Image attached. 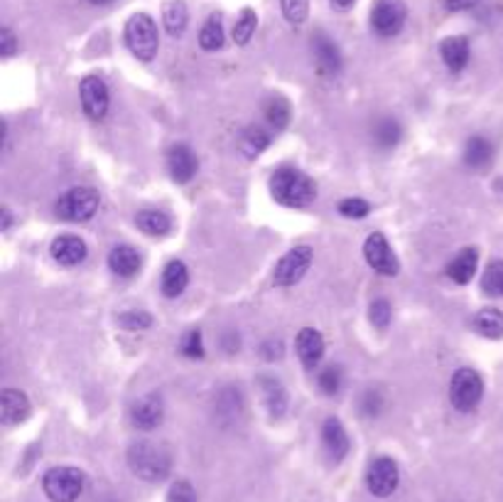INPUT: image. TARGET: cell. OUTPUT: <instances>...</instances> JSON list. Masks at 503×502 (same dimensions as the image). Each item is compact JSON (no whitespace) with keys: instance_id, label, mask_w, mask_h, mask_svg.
Instances as JSON below:
<instances>
[{"instance_id":"cell-27","label":"cell","mask_w":503,"mask_h":502,"mask_svg":"<svg viewBox=\"0 0 503 502\" xmlns=\"http://www.w3.org/2000/svg\"><path fill=\"white\" fill-rule=\"evenodd\" d=\"M493 161V145L484 136H471L467 145H464V163L474 168V170H482Z\"/></svg>"},{"instance_id":"cell-33","label":"cell","mask_w":503,"mask_h":502,"mask_svg":"<svg viewBox=\"0 0 503 502\" xmlns=\"http://www.w3.org/2000/svg\"><path fill=\"white\" fill-rule=\"evenodd\" d=\"M482 291L491 298H503V259H496L486 266L482 278Z\"/></svg>"},{"instance_id":"cell-19","label":"cell","mask_w":503,"mask_h":502,"mask_svg":"<svg viewBox=\"0 0 503 502\" xmlns=\"http://www.w3.org/2000/svg\"><path fill=\"white\" fill-rule=\"evenodd\" d=\"M89 247L81 237L74 234H62L52 241V259L62 266H79L84 262Z\"/></svg>"},{"instance_id":"cell-41","label":"cell","mask_w":503,"mask_h":502,"mask_svg":"<svg viewBox=\"0 0 503 502\" xmlns=\"http://www.w3.org/2000/svg\"><path fill=\"white\" fill-rule=\"evenodd\" d=\"M0 55L12 57L18 55V37L12 33L11 27H3L0 30Z\"/></svg>"},{"instance_id":"cell-48","label":"cell","mask_w":503,"mask_h":502,"mask_svg":"<svg viewBox=\"0 0 503 502\" xmlns=\"http://www.w3.org/2000/svg\"><path fill=\"white\" fill-rule=\"evenodd\" d=\"M499 190H501V192H503V180H499Z\"/></svg>"},{"instance_id":"cell-26","label":"cell","mask_w":503,"mask_h":502,"mask_svg":"<svg viewBox=\"0 0 503 502\" xmlns=\"http://www.w3.org/2000/svg\"><path fill=\"white\" fill-rule=\"evenodd\" d=\"M474 330L489 340H501L503 338V313L499 308H482L476 316H474Z\"/></svg>"},{"instance_id":"cell-34","label":"cell","mask_w":503,"mask_h":502,"mask_svg":"<svg viewBox=\"0 0 503 502\" xmlns=\"http://www.w3.org/2000/svg\"><path fill=\"white\" fill-rule=\"evenodd\" d=\"M280 11L290 25L298 27V25H305L310 18V0H280Z\"/></svg>"},{"instance_id":"cell-40","label":"cell","mask_w":503,"mask_h":502,"mask_svg":"<svg viewBox=\"0 0 503 502\" xmlns=\"http://www.w3.org/2000/svg\"><path fill=\"white\" fill-rule=\"evenodd\" d=\"M167 502H197V492L187 481L172 482L170 492H167Z\"/></svg>"},{"instance_id":"cell-44","label":"cell","mask_w":503,"mask_h":502,"mask_svg":"<svg viewBox=\"0 0 503 502\" xmlns=\"http://www.w3.org/2000/svg\"><path fill=\"white\" fill-rule=\"evenodd\" d=\"M445 5H447V11L452 12H460V11H469L476 5V0H445Z\"/></svg>"},{"instance_id":"cell-6","label":"cell","mask_w":503,"mask_h":502,"mask_svg":"<svg viewBox=\"0 0 503 502\" xmlns=\"http://www.w3.org/2000/svg\"><path fill=\"white\" fill-rule=\"evenodd\" d=\"M484 396V380L482 374L471 367H461V370L454 372L450 382V402L452 406L467 414V412H474Z\"/></svg>"},{"instance_id":"cell-30","label":"cell","mask_w":503,"mask_h":502,"mask_svg":"<svg viewBox=\"0 0 503 502\" xmlns=\"http://www.w3.org/2000/svg\"><path fill=\"white\" fill-rule=\"evenodd\" d=\"M263 114H266V121L273 131H282L290 123V116H292V109H290V101L280 94H273V97L266 101L263 106Z\"/></svg>"},{"instance_id":"cell-28","label":"cell","mask_w":503,"mask_h":502,"mask_svg":"<svg viewBox=\"0 0 503 502\" xmlns=\"http://www.w3.org/2000/svg\"><path fill=\"white\" fill-rule=\"evenodd\" d=\"M224 18H221V12H214V15H209L206 22L202 25L199 44H202L204 52H216V50L224 47Z\"/></svg>"},{"instance_id":"cell-8","label":"cell","mask_w":503,"mask_h":502,"mask_svg":"<svg viewBox=\"0 0 503 502\" xmlns=\"http://www.w3.org/2000/svg\"><path fill=\"white\" fill-rule=\"evenodd\" d=\"M312 259H314V254H312L310 247H295V249H290L288 254L275 263V269H273V284L278 286V288H290V286L300 284L302 278H305V273L310 271Z\"/></svg>"},{"instance_id":"cell-17","label":"cell","mask_w":503,"mask_h":502,"mask_svg":"<svg viewBox=\"0 0 503 502\" xmlns=\"http://www.w3.org/2000/svg\"><path fill=\"white\" fill-rule=\"evenodd\" d=\"M439 57H442V62H445V67L450 69L452 75H460V72H464L467 65H469V40H467L464 35L445 37V40L439 43Z\"/></svg>"},{"instance_id":"cell-36","label":"cell","mask_w":503,"mask_h":502,"mask_svg":"<svg viewBox=\"0 0 503 502\" xmlns=\"http://www.w3.org/2000/svg\"><path fill=\"white\" fill-rule=\"evenodd\" d=\"M317 382H320L321 392L327 394V396H334V394L342 389V367L329 365V367L320 370V374H317Z\"/></svg>"},{"instance_id":"cell-35","label":"cell","mask_w":503,"mask_h":502,"mask_svg":"<svg viewBox=\"0 0 503 502\" xmlns=\"http://www.w3.org/2000/svg\"><path fill=\"white\" fill-rule=\"evenodd\" d=\"M391 318H393V308H391L386 298H375L374 303L368 306V320H371L374 328L386 330L391 326Z\"/></svg>"},{"instance_id":"cell-5","label":"cell","mask_w":503,"mask_h":502,"mask_svg":"<svg viewBox=\"0 0 503 502\" xmlns=\"http://www.w3.org/2000/svg\"><path fill=\"white\" fill-rule=\"evenodd\" d=\"M101 208V195L94 187H72L57 200V217L66 222H89Z\"/></svg>"},{"instance_id":"cell-4","label":"cell","mask_w":503,"mask_h":502,"mask_svg":"<svg viewBox=\"0 0 503 502\" xmlns=\"http://www.w3.org/2000/svg\"><path fill=\"white\" fill-rule=\"evenodd\" d=\"M43 490L50 502H76L86 490V475L74 466H57L44 473Z\"/></svg>"},{"instance_id":"cell-32","label":"cell","mask_w":503,"mask_h":502,"mask_svg":"<svg viewBox=\"0 0 503 502\" xmlns=\"http://www.w3.org/2000/svg\"><path fill=\"white\" fill-rule=\"evenodd\" d=\"M400 136H403V129H400V123H398L396 119H381L375 123L374 138L381 148H386V151L396 148Z\"/></svg>"},{"instance_id":"cell-14","label":"cell","mask_w":503,"mask_h":502,"mask_svg":"<svg viewBox=\"0 0 503 502\" xmlns=\"http://www.w3.org/2000/svg\"><path fill=\"white\" fill-rule=\"evenodd\" d=\"M321 446L327 451V456L332 463H342L349 453V434L344 424L337 419V416H329L324 424H321Z\"/></svg>"},{"instance_id":"cell-45","label":"cell","mask_w":503,"mask_h":502,"mask_svg":"<svg viewBox=\"0 0 503 502\" xmlns=\"http://www.w3.org/2000/svg\"><path fill=\"white\" fill-rule=\"evenodd\" d=\"M329 3H332L334 11H339V12L352 11L353 5H356V0H329Z\"/></svg>"},{"instance_id":"cell-9","label":"cell","mask_w":503,"mask_h":502,"mask_svg":"<svg viewBox=\"0 0 503 502\" xmlns=\"http://www.w3.org/2000/svg\"><path fill=\"white\" fill-rule=\"evenodd\" d=\"M400 485V468L393 459L381 456L366 470V488L374 498H391Z\"/></svg>"},{"instance_id":"cell-20","label":"cell","mask_w":503,"mask_h":502,"mask_svg":"<svg viewBox=\"0 0 503 502\" xmlns=\"http://www.w3.org/2000/svg\"><path fill=\"white\" fill-rule=\"evenodd\" d=\"M140 266H143V256L130 244H120V247L111 249V254H108V269L116 276H120V278L135 276L140 271Z\"/></svg>"},{"instance_id":"cell-12","label":"cell","mask_w":503,"mask_h":502,"mask_svg":"<svg viewBox=\"0 0 503 502\" xmlns=\"http://www.w3.org/2000/svg\"><path fill=\"white\" fill-rule=\"evenodd\" d=\"M130 421L140 431L158 428L165 421V399H162V394H145L140 402H135L133 409H130Z\"/></svg>"},{"instance_id":"cell-3","label":"cell","mask_w":503,"mask_h":502,"mask_svg":"<svg viewBox=\"0 0 503 502\" xmlns=\"http://www.w3.org/2000/svg\"><path fill=\"white\" fill-rule=\"evenodd\" d=\"M123 40L130 55H135L143 62H151L160 50V35H158V25L148 12H135L130 15L123 30Z\"/></svg>"},{"instance_id":"cell-10","label":"cell","mask_w":503,"mask_h":502,"mask_svg":"<svg viewBox=\"0 0 503 502\" xmlns=\"http://www.w3.org/2000/svg\"><path fill=\"white\" fill-rule=\"evenodd\" d=\"M364 259L381 276H398L400 273V262H398L396 251H393V247L388 244V239L381 231H374V234L366 237Z\"/></svg>"},{"instance_id":"cell-18","label":"cell","mask_w":503,"mask_h":502,"mask_svg":"<svg viewBox=\"0 0 503 502\" xmlns=\"http://www.w3.org/2000/svg\"><path fill=\"white\" fill-rule=\"evenodd\" d=\"M295 349H298V357L307 370H317L321 357H324V338H321L320 330L302 328L295 338Z\"/></svg>"},{"instance_id":"cell-1","label":"cell","mask_w":503,"mask_h":502,"mask_svg":"<svg viewBox=\"0 0 503 502\" xmlns=\"http://www.w3.org/2000/svg\"><path fill=\"white\" fill-rule=\"evenodd\" d=\"M270 195L282 208L305 209L317 200V185L298 168H278L270 177Z\"/></svg>"},{"instance_id":"cell-42","label":"cell","mask_w":503,"mask_h":502,"mask_svg":"<svg viewBox=\"0 0 503 502\" xmlns=\"http://www.w3.org/2000/svg\"><path fill=\"white\" fill-rule=\"evenodd\" d=\"M282 352H285V345H282V340H275L270 338L263 342V348H260V355L266 357L268 362H275L282 357Z\"/></svg>"},{"instance_id":"cell-16","label":"cell","mask_w":503,"mask_h":502,"mask_svg":"<svg viewBox=\"0 0 503 502\" xmlns=\"http://www.w3.org/2000/svg\"><path fill=\"white\" fill-rule=\"evenodd\" d=\"M312 50H314V59L320 65L321 75L337 77L342 72V52H339V44L334 43L329 35H314L312 37Z\"/></svg>"},{"instance_id":"cell-38","label":"cell","mask_w":503,"mask_h":502,"mask_svg":"<svg viewBox=\"0 0 503 502\" xmlns=\"http://www.w3.org/2000/svg\"><path fill=\"white\" fill-rule=\"evenodd\" d=\"M118 326L126 330H148L152 326V316L145 310H126L118 316Z\"/></svg>"},{"instance_id":"cell-2","label":"cell","mask_w":503,"mask_h":502,"mask_svg":"<svg viewBox=\"0 0 503 502\" xmlns=\"http://www.w3.org/2000/svg\"><path fill=\"white\" fill-rule=\"evenodd\" d=\"M128 468L133 475H138L145 482H162L170 475L172 459L170 453L158 443L138 441L128 448Z\"/></svg>"},{"instance_id":"cell-25","label":"cell","mask_w":503,"mask_h":502,"mask_svg":"<svg viewBox=\"0 0 503 502\" xmlns=\"http://www.w3.org/2000/svg\"><path fill=\"white\" fill-rule=\"evenodd\" d=\"M270 145V133L263 126H248L238 138V148L246 155L248 161H256L258 155L263 153Z\"/></svg>"},{"instance_id":"cell-43","label":"cell","mask_w":503,"mask_h":502,"mask_svg":"<svg viewBox=\"0 0 503 502\" xmlns=\"http://www.w3.org/2000/svg\"><path fill=\"white\" fill-rule=\"evenodd\" d=\"M381 406H383V396H381V392L368 389V392L364 394V399H361V409H364V414H378V412H381Z\"/></svg>"},{"instance_id":"cell-7","label":"cell","mask_w":503,"mask_h":502,"mask_svg":"<svg viewBox=\"0 0 503 502\" xmlns=\"http://www.w3.org/2000/svg\"><path fill=\"white\" fill-rule=\"evenodd\" d=\"M407 5L406 0H374L371 8V27L381 37H396L406 27Z\"/></svg>"},{"instance_id":"cell-13","label":"cell","mask_w":503,"mask_h":502,"mask_svg":"<svg viewBox=\"0 0 503 502\" xmlns=\"http://www.w3.org/2000/svg\"><path fill=\"white\" fill-rule=\"evenodd\" d=\"M199 170V161L187 143H177L167 151V173L177 185H187Z\"/></svg>"},{"instance_id":"cell-15","label":"cell","mask_w":503,"mask_h":502,"mask_svg":"<svg viewBox=\"0 0 503 502\" xmlns=\"http://www.w3.org/2000/svg\"><path fill=\"white\" fill-rule=\"evenodd\" d=\"M33 412V406H30V399H27V394L20 392V389H15V387H8V389H3V396H0V421L5 426H15V424H22L27 416Z\"/></svg>"},{"instance_id":"cell-22","label":"cell","mask_w":503,"mask_h":502,"mask_svg":"<svg viewBox=\"0 0 503 502\" xmlns=\"http://www.w3.org/2000/svg\"><path fill=\"white\" fill-rule=\"evenodd\" d=\"M258 384H260L263 402L268 406L270 416H273V419H280V416L288 412V392H285V387H282L275 377H260Z\"/></svg>"},{"instance_id":"cell-46","label":"cell","mask_w":503,"mask_h":502,"mask_svg":"<svg viewBox=\"0 0 503 502\" xmlns=\"http://www.w3.org/2000/svg\"><path fill=\"white\" fill-rule=\"evenodd\" d=\"M0 215H3V231H8V230H11V224H12V212L8 208H3V212H0Z\"/></svg>"},{"instance_id":"cell-39","label":"cell","mask_w":503,"mask_h":502,"mask_svg":"<svg viewBox=\"0 0 503 502\" xmlns=\"http://www.w3.org/2000/svg\"><path fill=\"white\" fill-rule=\"evenodd\" d=\"M182 349L184 357H190V360H202L204 357V340H202V330L192 328L187 335L182 338Z\"/></svg>"},{"instance_id":"cell-23","label":"cell","mask_w":503,"mask_h":502,"mask_svg":"<svg viewBox=\"0 0 503 502\" xmlns=\"http://www.w3.org/2000/svg\"><path fill=\"white\" fill-rule=\"evenodd\" d=\"M162 25L172 37H182L187 25H190V11L184 0H167L162 8Z\"/></svg>"},{"instance_id":"cell-21","label":"cell","mask_w":503,"mask_h":502,"mask_svg":"<svg viewBox=\"0 0 503 502\" xmlns=\"http://www.w3.org/2000/svg\"><path fill=\"white\" fill-rule=\"evenodd\" d=\"M476 269H479V251L474 249V247H467V249H461L452 259L450 266H447V276H450L454 284L467 286L474 278Z\"/></svg>"},{"instance_id":"cell-37","label":"cell","mask_w":503,"mask_h":502,"mask_svg":"<svg viewBox=\"0 0 503 502\" xmlns=\"http://www.w3.org/2000/svg\"><path fill=\"white\" fill-rule=\"evenodd\" d=\"M339 215L346 219H364L368 217V212H371V205L361 200V197H346L339 202Z\"/></svg>"},{"instance_id":"cell-47","label":"cell","mask_w":503,"mask_h":502,"mask_svg":"<svg viewBox=\"0 0 503 502\" xmlns=\"http://www.w3.org/2000/svg\"><path fill=\"white\" fill-rule=\"evenodd\" d=\"M91 5H108V3H113V0H89Z\"/></svg>"},{"instance_id":"cell-31","label":"cell","mask_w":503,"mask_h":502,"mask_svg":"<svg viewBox=\"0 0 503 502\" xmlns=\"http://www.w3.org/2000/svg\"><path fill=\"white\" fill-rule=\"evenodd\" d=\"M256 27H258V12L253 8H244L241 15L236 18V25H234V43L236 44H248L253 40V35H256Z\"/></svg>"},{"instance_id":"cell-29","label":"cell","mask_w":503,"mask_h":502,"mask_svg":"<svg viewBox=\"0 0 503 502\" xmlns=\"http://www.w3.org/2000/svg\"><path fill=\"white\" fill-rule=\"evenodd\" d=\"M135 224L140 231L151 237H165L172 230V219L162 209H140L135 215Z\"/></svg>"},{"instance_id":"cell-11","label":"cell","mask_w":503,"mask_h":502,"mask_svg":"<svg viewBox=\"0 0 503 502\" xmlns=\"http://www.w3.org/2000/svg\"><path fill=\"white\" fill-rule=\"evenodd\" d=\"M79 97H81V106L84 114L91 121H104L111 106V94L104 79L98 75H86L79 84Z\"/></svg>"},{"instance_id":"cell-24","label":"cell","mask_w":503,"mask_h":502,"mask_svg":"<svg viewBox=\"0 0 503 502\" xmlns=\"http://www.w3.org/2000/svg\"><path fill=\"white\" fill-rule=\"evenodd\" d=\"M190 286V271L184 262H170L162 271V294L165 298H177L184 294V288Z\"/></svg>"}]
</instances>
